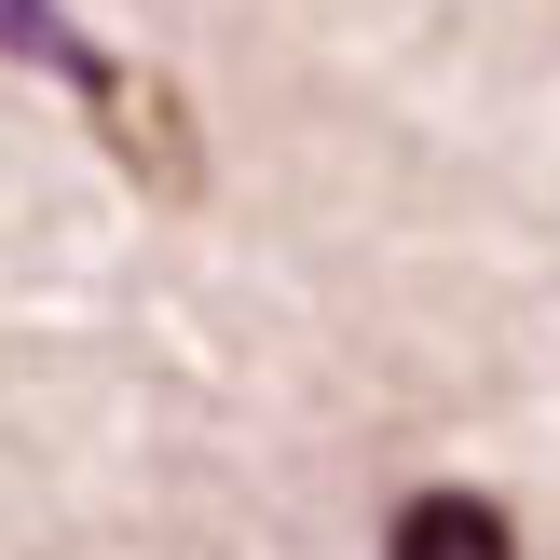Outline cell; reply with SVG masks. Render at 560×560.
<instances>
[{
	"label": "cell",
	"mask_w": 560,
	"mask_h": 560,
	"mask_svg": "<svg viewBox=\"0 0 560 560\" xmlns=\"http://www.w3.org/2000/svg\"><path fill=\"white\" fill-rule=\"evenodd\" d=\"M383 560H520V520L492 492H410L383 520Z\"/></svg>",
	"instance_id": "obj_2"
},
{
	"label": "cell",
	"mask_w": 560,
	"mask_h": 560,
	"mask_svg": "<svg viewBox=\"0 0 560 560\" xmlns=\"http://www.w3.org/2000/svg\"><path fill=\"white\" fill-rule=\"evenodd\" d=\"M0 55H27V69H69L82 96H96V124L124 137V164H137V178L191 191V124H178V96H164V82H137V69H109V55L82 42L55 0H0Z\"/></svg>",
	"instance_id": "obj_1"
}]
</instances>
